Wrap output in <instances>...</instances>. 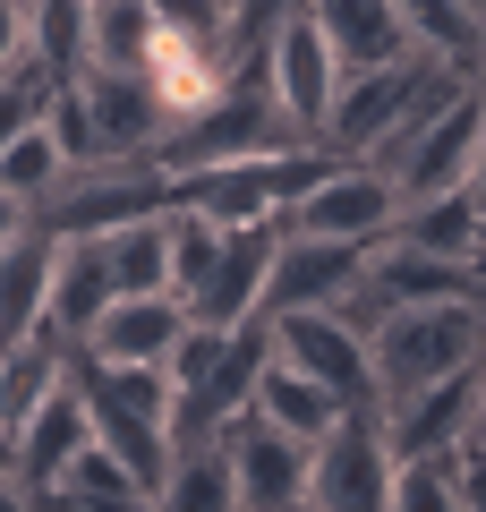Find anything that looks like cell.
I'll list each match as a JSON object with an SVG mask.
<instances>
[{"mask_svg":"<svg viewBox=\"0 0 486 512\" xmlns=\"http://www.w3.org/2000/svg\"><path fill=\"white\" fill-rule=\"evenodd\" d=\"M393 239H410V248H427V256H452V265H478V274H486V214H478L469 188H444V197L401 205Z\"/></svg>","mask_w":486,"mask_h":512,"instance_id":"7402d4cb","label":"cell"},{"mask_svg":"<svg viewBox=\"0 0 486 512\" xmlns=\"http://www.w3.org/2000/svg\"><path fill=\"white\" fill-rule=\"evenodd\" d=\"M333 94H342V60H333L324 26L299 9V18H282V35H273V103L290 111V128H299V137H324Z\"/></svg>","mask_w":486,"mask_h":512,"instance_id":"7c38bea8","label":"cell"},{"mask_svg":"<svg viewBox=\"0 0 486 512\" xmlns=\"http://www.w3.org/2000/svg\"><path fill=\"white\" fill-rule=\"evenodd\" d=\"M145 214H171V171H162V163L69 171V180L35 205V222L52 239H103V231H120V222H145Z\"/></svg>","mask_w":486,"mask_h":512,"instance_id":"5b68a950","label":"cell"},{"mask_svg":"<svg viewBox=\"0 0 486 512\" xmlns=\"http://www.w3.org/2000/svg\"><path fill=\"white\" fill-rule=\"evenodd\" d=\"M401 222V188L384 163H333L316 188H307L299 205L282 214V231H316V239H359V248H384Z\"/></svg>","mask_w":486,"mask_h":512,"instance_id":"8992f818","label":"cell"},{"mask_svg":"<svg viewBox=\"0 0 486 512\" xmlns=\"http://www.w3.org/2000/svg\"><path fill=\"white\" fill-rule=\"evenodd\" d=\"M359 239H316V231H282L273 248V274H265V316H299V308H342L367 274Z\"/></svg>","mask_w":486,"mask_h":512,"instance_id":"ba28073f","label":"cell"},{"mask_svg":"<svg viewBox=\"0 0 486 512\" xmlns=\"http://www.w3.org/2000/svg\"><path fill=\"white\" fill-rule=\"evenodd\" d=\"M69 367H77V342H60L52 325L26 333V342H9V350H0V427H26V419L60 393Z\"/></svg>","mask_w":486,"mask_h":512,"instance_id":"44dd1931","label":"cell"},{"mask_svg":"<svg viewBox=\"0 0 486 512\" xmlns=\"http://www.w3.org/2000/svg\"><path fill=\"white\" fill-rule=\"evenodd\" d=\"M469 197H478V214H486V146H478V163H469Z\"/></svg>","mask_w":486,"mask_h":512,"instance_id":"f35d334b","label":"cell"},{"mask_svg":"<svg viewBox=\"0 0 486 512\" xmlns=\"http://www.w3.org/2000/svg\"><path fill=\"white\" fill-rule=\"evenodd\" d=\"M145 77H154L162 111H171V128H180L188 111H205L222 86H231V60H222V43H197V35H180V26H162V35L145 43Z\"/></svg>","mask_w":486,"mask_h":512,"instance_id":"e0dca14e","label":"cell"},{"mask_svg":"<svg viewBox=\"0 0 486 512\" xmlns=\"http://www.w3.org/2000/svg\"><path fill=\"white\" fill-rule=\"evenodd\" d=\"M35 512H162V504H145V495L111 504V495H86V487H69V478H52V487H35Z\"/></svg>","mask_w":486,"mask_h":512,"instance_id":"836d02e7","label":"cell"},{"mask_svg":"<svg viewBox=\"0 0 486 512\" xmlns=\"http://www.w3.org/2000/svg\"><path fill=\"white\" fill-rule=\"evenodd\" d=\"M307 18L324 26V43H333V60H342V77H350V69H384V60L418 52L393 0H307Z\"/></svg>","mask_w":486,"mask_h":512,"instance_id":"d6986e66","label":"cell"},{"mask_svg":"<svg viewBox=\"0 0 486 512\" xmlns=\"http://www.w3.org/2000/svg\"><path fill=\"white\" fill-rule=\"evenodd\" d=\"M307 461L316 444L290 427L239 410L231 419V470H239V512H307Z\"/></svg>","mask_w":486,"mask_h":512,"instance_id":"9c48e42d","label":"cell"},{"mask_svg":"<svg viewBox=\"0 0 486 512\" xmlns=\"http://www.w3.org/2000/svg\"><path fill=\"white\" fill-rule=\"evenodd\" d=\"M393 512H469V453L401 461V478H393Z\"/></svg>","mask_w":486,"mask_h":512,"instance_id":"f546056e","label":"cell"},{"mask_svg":"<svg viewBox=\"0 0 486 512\" xmlns=\"http://www.w3.org/2000/svg\"><path fill=\"white\" fill-rule=\"evenodd\" d=\"M111 239V282H120V299L137 291H171V214H145V222H120Z\"/></svg>","mask_w":486,"mask_h":512,"instance_id":"484cf974","label":"cell"},{"mask_svg":"<svg viewBox=\"0 0 486 512\" xmlns=\"http://www.w3.org/2000/svg\"><path fill=\"white\" fill-rule=\"evenodd\" d=\"M307 0H231V35H222V60L239 52H265L273 35H282V18H299Z\"/></svg>","mask_w":486,"mask_h":512,"instance_id":"1f68e13d","label":"cell"},{"mask_svg":"<svg viewBox=\"0 0 486 512\" xmlns=\"http://www.w3.org/2000/svg\"><path fill=\"white\" fill-rule=\"evenodd\" d=\"M273 350H282L290 367H307L316 384H333L350 410L384 402L376 384V342H367L359 325H350L342 308H299V316H273Z\"/></svg>","mask_w":486,"mask_h":512,"instance_id":"52a82bcc","label":"cell"},{"mask_svg":"<svg viewBox=\"0 0 486 512\" xmlns=\"http://www.w3.org/2000/svg\"><path fill=\"white\" fill-rule=\"evenodd\" d=\"M60 180H69V154L52 146V128H43V120L26 128V137H9V146H0V188H9V197L43 205Z\"/></svg>","mask_w":486,"mask_h":512,"instance_id":"f1b7e54d","label":"cell"},{"mask_svg":"<svg viewBox=\"0 0 486 512\" xmlns=\"http://www.w3.org/2000/svg\"><path fill=\"white\" fill-rule=\"evenodd\" d=\"M0 512H35V487L18 470H0Z\"/></svg>","mask_w":486,"mask_h":512,"instance_id":"8d00e7d4","label":"cell"},{"mask_svg":"<svg viewBox=\"0 0 486 512\" xmlns=\"http://www.w3.org/2000/svg\"><path fill=\"white\" fill-rule=\"evenodd\" d=\"M43 128H52V146L69 154V171H94V163H103V137H94V111H86V94H77V86H52Z\"/></svg>","mask_w":486,"mask_h":512,"instance_id":"4dcf8cb0","label":"cell"},{"mask_svg":"<svg viewBox=\"0 0 486 512\" xmlns=\"http://www.w3.org/2000/svg\"><path fill=\"white\" fill-rule=\"evenodd\" d=\"M367 342H376V384H384V402L427 393V384H444V376H469V367L486 359V291L427 299V308H393Z\"/></svg>","mask_w":486,"mask_h":512,"instance_id":"6da1fadb","label":"cell"},{"mask_svg":"<svg viewBox=\"0 0 486 512\" xmlns=\"http://www.w3.org/2000/svg\"><path fill=\"white\" fill-rule=\"evenodd\" d=\"M376 410H384V444H393V461L469 453V436H478V367L427 384V393H401V402H376Z\"/></svg>","mask_w":486,"mask_h":512,"instance_id":"8fae6325","label":"cell"},{"mask_svg":"<svg viewBox=\"0 0 486 512\" xmlns=\"http://www.w3.org/2000/svg\"><path fill=\"white\" fill-rule=\"evenodd\" d=\"M52 256H60V239L43 231V222H26V231L0 248V350L52 325Z\"/></svg>","mask_w":486,"mask_h":512,"instance_id":"2e32d148","label":"cell"},{"mask_svg":"<svg viewBox=\"0 0 486 512\" xmlns=\"http://www.w3.org/2000/svg\"><path fill=\"white\" fill-rule=\"evenodd\" d=\"M154 18L180 26V35H197V43H222L231 35V0H154Z\"/></svg>","mask_w":486,"mask_h":512,"instance_id":"d6a6232c","label":"cell"},{"mask_svg":"<svg viewBox=\"0 0 486 512\" xmlns=\"http://www.w3.org/2000/svg\"><path fill=\"white\" fill-rule=\"evenodd\" d=\"M393 478L401 461L384 444V410H342L307 461V512H393Z\"/></svg>","mask_w":486,"mask_h":512,"instance_id":"277c9868","label":"cell"},{"mask_svg":"<svg viewBox=\"0 0 486 512\" xmlns=\"http://www.w3.org/2000/svg\"><path fill=\"white\" fill-rule=\"evenodd\" d=\"M180 333H188V299L180 291H137V299H111L103 325L77 350H86V359H111V367H171Z\"/></svg>","mask_w":486,"mask_h":512,"instance_id":"4fadbf2b","label":"cell"},{"mask_svg":"<svg viewBox=\"0 0 486 512\" xmlns=\"http://www.w3.org/2000/svg\"><path fill=\"white\" fill-rule=\"evenodd\" d=\"M273 248H282V222H239V231L222 239L214 282H205V291L188 299V316H197V325H248V316H265V274H273Z\"/></svg>","mask_w":486,"mask_h":512,"instance_id":"5bb4252c","label":"cell"},{"mask_svg":"<svg viewBox=\"0 0 486 512\" xmlns=\"http://www.w3.org/2000/svg\"><path fill=\"white\" fill-rule=\"evenodd\" d=\"M256 419H273V427H290V436H307V444H316L324 436V427H333V419H342V393H333V384H316V376H307V367H290L282 359V350H273V359H265V376H256Z\"/></svg>","mask_w":486,"mask_h":512,"instance_id":"603a6c76","label":"cell"},{"mask_svg":"<svg viewBox=\"0 0 486 512\" xmlns=\"http://www.w3.org/2000/svg\"><path fill=\"white\" fill-rule=\"evenodd\" d=\"M418 52L452 60V69H486V0H393Z\"/></svg>","mask_w":486,"mask_h":512,"instance_id":"d4e9b609","label":"cell"},{"mask_svg":"<svg viewBox=\"0 0 486 512\" xmlns=\"http://www.w3.org/2000/svg\"><path fill=\"white\" fill-rule=\"evenodd\" d=\"M342 163V154L324 146V137H299V146H273V154H239V163H205V171H180L171 180V205H197L214 222H282L324 171Z\"/></svg>","mask_w":486,"mask_h":512,"instance_id":"7a4b0ae2","label":"cell"},{"mask_svg":"<svg viewBox=\"0 0 486 512\" xmlns=\"http://www.w3.org/2000/svg\"><path fill=\"white\" fill-rule=\"evenodd\" d=\"M478 146H486V69L461 77V86H452L444 103L410 128V146L384 154V171H393L401 205H418V197H444V188H469Z\"/></svg>","mask_w":486,"mask_h":512,"instance_id":"3957f363","label":"cell"},{"mask_svg":"<svg viewBox=\"0 0 486 512\" xmlns=\"http://www.w3.org/2000/svg\"><path fill=\"white\" fill-rule=\"evenodd\" d=\"M94 111V137H103V163H154L162 137H171V111H162L154 77L145 69H86L77 77Z\"/></svg>","mask_w":486,"mask_h":512,"instance_id":"30bf717a","label":"cell"},{"mask_svg":"<svg viewBox=\"0 0 486 512\" xmlns=\"http://www.w3.org/2000/svg\"><path fill=\"white\" fill-rule=\"evenodd\" d=\"M111 299H120V282H111V239H60V256H52V333L60 342H86Z\"/></svg>","mask_w":486,"mask_h":512,"instance_id":"ac0fdd59","label":"cell"},{"mask_svg":"<svg viewBox=\"0 0 486 512\" xmlns=\"http://www.w3.org/2000/svg\"><path fill=\"white\" fill-rule=\"evenodd\" d=\"M26 60L77 86L94 69V0H26Z\"/></svg>","mask_w":486,"mask_h":512,"instance_id":"cb8c5ba5","label":"cell"},{"mask_svg":"<svg viewBox=\"0 0 486 512\" xmlns=\"http://www.w3.org/2000/svg\"><path fill=\"white\" fill-rule=\"evenodd\" d=\"M469 453L486 461V359H478V436H469Z\"/></svg>","mask_w":486,"mask_h":512,"instance_id":"74e56055","label":"cell"},{"mask_svg":"<svg viewBox=\"0 0 486 512\" xmlns=\"http://www.w3.org/2000/svg\"><path fill=\"white\" fill-rule=\"evenodd\" d=\"M26 60V0H0V77Z\"/></svg>","mask_w":486,"mask_h":512,"instance_id":"e575fe53","label":"cell"},{"mask_svg":"<svg viewBox=\"0 0 486 512\" xmlns=\"http://www.w3.org/2000/svg\"><path fill=\"white\" fill-rule=\"evenodd\" d=\"M154 504L162 512H239L231 427H222V436H180V444H171V478H162Z\"/></svg>","mask_w":486,"mask_h":512,"instance_id":"ffe728a7","label":"cell"},{"mask_svg":"<svg viewBox=\"0 0 486 512\" xmlns=\"http://www.w3.org/2000/svg\"><path fill=\"white\" fill-rule=\"evenodd\" d=\"M86 444H94V402H86V384H77V367H69L60 393L18 427V478L26 487H52V478H69V461L86 453Z\"/></svg>","mask_w":486,"mask_h":512,"instance_id":"9a60e30c","label":"cell"},{"mask_svg":"<svg viewBox=\"0 0 486 512\" xmlns=\"http://www.w3.org/2000/svg\"><path fill=\"white\" fill-rule=\"evenodd\" d=\"M222 239H231V222L197 214V205H171V291H180V299H197L205 282H214Z\"/></svg>","mask_w":486,"mask_h":512,"instance_id":"4316f807","label":"cell"},{"mask_svg":"<svg viewBox=\"0 0 486 512\" xmlns=\"http://www.w3.org/2000/svg\"><path fill=\"white\" fill-rule=\"evenodd\" d=\"M0 470H18V427H0Z\"/></svg>","mask_w":486,"mask_h":512,"instance_id":"ab89813d","label":"cell"},{"mask_svg":"<svg viewBox=\"0 0 486 512\" xmlns=\"http://www.w3.org/2000/svg\"><path fill=\"white\" fill-rule=\"evenodd\" d=\"M154 35H162L154 0H94V69H145Z\"/></svg>","mask_w":486,"mask_h":512,"instance_id":"83f0119b","label":"cell"},{"mask_svg":"<svg viewBox=\"0 0 486 512\" xmlns=\"http://www.w3.org/2000/svg\"><path fill=\"white\" fill-rule=\"evenodd\" d=\"M26 222H35V205H26V197H9V188H0V248H9V239H18Z\"/></svg>","mask_w":486,"mask_h":512,"instance_id":"d590c367","label":"cell"}]
</instances>
